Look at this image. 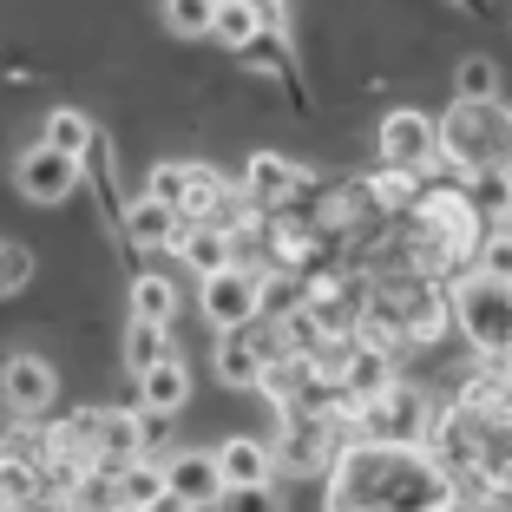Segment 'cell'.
I'll use <instances>...</instances> for the list:
<instances>
[{
	"instance_id": "30",
	"label": "cell",
	"mask_w": 512,
	"mask_h": 512,
	"mask_svg": "<svg viewBox=\"0 0 512 512\" xmlns=\"http://www.w3.org/2000/svg\"><path fill=\"white\" fill-rule=\"evenodd\" d=\"M184 184H191V171H184V165H171V158H165V165H151V171H145V197L171 204L178 217H184Z\"/></svg>"
},
{
	"instance_id": "8",
	"label": "cell",
	"mask_w": 512,
	"mask_h": 512,
	"mask_svg": "<svg viewBox=\"0 0 512 512\" xmlns=\"http://www.w3.org/2000/svg\"><path fill=\"white\" fill-rule=\"evenodd\" d=\"M289 467V480H309V473H322V467H335L342 460V447H335V421H296L289 414L283 421V453H276Z\"/></svg>"
},
{
	"instance_id": "26",
	"label": "cell",
	"mask_w": 512,
	"mask_h": 512,
	"mask_svg": "<svg viewBox=\"0 0 512 512\" xmlns=\"http://www.w3.org/2000/svg\"><path fill=\"white\" fill-rule=\"evenodd\" d=\"M362 191L375 197L381 211H414V204H427V197H421V184H414V171H394V165H381L375 178L362 184Z\"/></svg>"
},
{
	"instance_id": "6",
	"label": "cell",
	"mask_w": 512,
	"mask_h": 512,
	"mask_svg": "<svg viewBox=\"0 0 512 512\" xmlns=\"http://www.w3.org/2000/svg\"><path fill=\"white\" fill-rule=\"evenodd\" d=\"M14 184L27 204H66V197L86 184V165L79 158H60L53 145H27L14 158Z\"/></svg>"
},
{
	"instance_id": "35",
	"label": "cell",
	"mask_w": 512,
	"mask_h": 512,
	"mask_svg": "<svg viewBox=\"0 0 512 512\" xmlns=\"http://www.w3.org/2000/svg\"><path fill=\"white\" fill-rule=\"evenodd\" d=\"M20 512H40V506H20Z\"/></svg>"
},
{
	"instance_id": "4",
	"label": "cell",
	"mask_w": 512,
	"mask_h": 512,
	"mask_svg": "<svg viewBox=\"0 0 512 512\" xmlns=\"http://www.w3.org/2000/svg\"><path fill=\"white\" fill-rule=\"evenodd\" d=\"M263 276L270 270H224L211 276V283H197V309H204V322H211L217 335H243L256 316H263Z\"/></svg>"
},
{
	"instance_id": "13",
	"label": "cell",
	"mask_w": 512,
	"mask_h": 512,
	"mask_svg": "<svg viewBox=\"0 0 512 512\" xmlns=\"http://www.w3.org/2000/svg\"><path fill=\"white\" fill-rule=\"evenodd\" d=\"M217 473H224V486L237 493V486H276V453L263 447V440L237 434L217 447Z\"/></svg>"
},
{
	"instance_id": "23",
	"label": "cell",
	"mask_w": 512,
	"mask_h": 512,
	"mask_svg": "<svg viewBox=\"0 0 512 512\" xmlns=\"http://www.w3.org/2000/svg\"><path fill=\"white\" fill-rule=\"evenodd\" d=\"M125 362H132V375H151L158 362H171V329H158V322H125Z\"/></svg>"
},
{
	"instance_id": "32",
	"label": "cell",
	"mask_w": 512,
	"mask_h": 512,
	"mask_svg": "<svg viewBox=\"0 0 512 512\" xmlns=\"http://www.w3.org/2000/svg\"><path fill=\"white\" fill-rule=\"evenodd\" d=\"M480 276H493V283L512 289V230H493V237H480Z\"/></svg>"
},
{
	"instance_id": "12",
	"label": "cell",
	"mask_w": 512,
	"mask_h": 512,
	"mask_svg": "<svg viewBox=\"0 0 512 512\" xmlns=\"http://www.w3.org/2000/svg\"><path fill=\"white\" fill-rule=\"evenodd\" d=\"M178 230H184V217L171 211V204H158V197H145V191H138L132 204H125L119 237L132 243V250H171V243H178Z\"/></svg>"
},
{
	"instance_id": "10",
	"label": "cell",
	"mask_w": 512,
	"mask_h": 512,
	"mask_svg": "<svg viewBox=\"0 0 512 512\" xmlns=\"http://www.w3.org/2000/svg\"><path fill=\"white\" fill-rule=\"evenodd\" d=\"M145 447H151V414H145V407H112L106 434H99V460H106V473L138 467Z\"/></svg>"
},
{
	"instance_id": "15",
	"label": "cell",
	"mask_w": 512,
	"mask_h": 512,
	"mask_svg": "<svg viewBox=\"0 0 512 512\" xmlns=\"http://www.w3.org/2000/svg\"><path fill=\"white\" fill-rule=\"evenodd\" d=\"M309 171L289 165V158H276V151H250V165H243V197L250 204H283L289 184H302Z\"/></svg>"
},
{
	"instance_id": "5",
	"label": "cell",
	"mask_w": 512,
	"mask_h": 512,
	"mask_svg": "<svg viewBox=\"0 0 512 512\" xmlns=\"http://www.w3.org/2000/svg\"><path fill=\"white\" fill-rule=\"evenodd\" d=\"M381 165H394V171L440 165V119H427L414 106H394L381 119Z\"/></svg>"
},
{
	"instance_id": "16",
	"label": "cell",
	"mask_w": 512,
	"mask_h": 512,
	"mask_svg": "<svg viewBox=\"0 0 512 512\" xmlns=\"http://www.w3.org/2000/svg\"><path fill=\"white\" fill-rule=\"evenodd\" d=\"M165 493H171V473L158 460H138V467L112 473V512H151Z\"/></svg>"
},
{
	"instance_id": "1",
	"label": "cell",
	"mask_w": 512,
	"mask_h": 512,
	"mask_svg": "<svg viewBox=\"0 0 512 512\" xmlns=\"http://www.w3.org/2000/svg\"><path fill=\"white\" fill-rule=\"evenodd\" d=\"M440 165L453 171L460 184H480L486 171H499L506 178L512 165V112L499 106H460L453 99L447 119H440Z\"/></svg>"
},
{
	"instance_id": "24",
	"label": "cell",
	"mask_w": 512,
	"mask_h": 512,
	"mask_svg": "<svg viewBox=\"0 0 512 512\" xmlns=\"http://www.w3.org/2000/svg\"><path fill=\"white\" fill-rule=\"evenodd\" d=\"M171 316H178V289H171V276H138L132 283V322L171 329Z\"/></svg>"
},
{
	"instance_id": "34",
	"label": "cell",
	"mask_w": 512,
	"mask_h": 512,
	"mask_svg": "<svg viewBox=\"0 0 512 512\" xmlns=\"http://www.w3.org/2000/svg\"><path fill=\"white\" fill-rule=\"evenodd\" d=\"M270 250H276V270H289V263H302V256H309V243H302V237H289V230H276V243H270Z\"/></svg>"
},
{
	"instance_id": "21",
	"label": "cell",
	"mask_w": 512,
	"mask_h": 512,
	"mask_svg": "<svg viewBox=\"0 0 512 512\" xmlns=\"http://www.w3.org/2000/svg\"><path fill=\"white\" fill-rule=\"evenodd\" d=\"M263 375H270V362H263L256 342H243V335H224V342H217V381H224V388H263Z\"/></svg>"
},
{
	"instance_id": "7",
	"label": "cell",
	"mask_w": 512,
	"mask_h": 512,
	"mask_svg": "<svg viewBox=\"0 0 512 512\" xmlns=\"http://www.w3.org/2000/svg\"><path fill=\"white\" fill-rule=\"evenodd\" d=\"M53 394H60V375H53L40 355H7V368H0V401H7L14 421H40L46 407H53Z\"/></svg>"
},
{
	"instance_id": "18",
	"label": "cell",
	"mask_w": 512,
	"mask_h": 512,
	"mask_svg": "<svg viewBox=\"0 0 512 512\" xmlns=\"http://www.w3.org/2000/svg\"><path fill=\"white\" fill-rule=\"evenodd\" d=\"M263 27H270V7H256V0H224V7H217L211 40L230 46V53H250V46L263 40Z\"/></svg>"
},
{
	"instance_id": "19",
	"label": "cell",
	"mask_w": 512,
	"mask_h": 512,
	"mask_svg": "<svg viewBox=\"0 0 512 512\" xmlns=\"http://www.w3.org/2000/svg\"><path fill=\"white\" fill-rule=\"evenodd\" d=\"M40 145H53L60 158H79V165H86V151L99 145V125H92L79 106H60V112H46V125H40Z\"/></svg>"
},
{
	"instance_id": "14",
	"label": "cell",
	"mask_w": 512,
	"mask_h": 512,
	"mask_svg": "<svg viewBox=\"0 0 512 512\" xmlns=\"http://www.w3.org/2000/svg\"><path fill=\"white\" fill-rule=\"evenodd\" d=\"M184 401H191V368H184V355H171V362H158L151 375H138V407H145L151 421L178 414Z\"/></svg>"
},
{
	"instance_id": "33",
	"label": "cell",
	"mask_w": 512,
	"mask_h": 512,
	"mask_svg": "<svg viewBox=\"0 0 512 512\" xmlns=\"http://www.w3.org/2000/svg\"><path fill=\"white\" fill-rule=\"evenodd\" d=\"M224 512H289V506L276 486H237V493H224Z\"/></svg>"
},
{
	"instance_id": "17",
	"label": "cell",
	"mask_w": 512,
	"mask_h": 512,
	"mask_svg": "<svg viewBox=\"0 0 512 512\" xmlns=\"http://www.w3.org/2000/svg\"><path fill=\"white\" fill-rule=\"evenodd\" d=\"M388 388H394V355H388V348H375V342H355V362H348L342 394H355V401L375 407Z\"/></svg>"
},
{
	"instance_id": "11",
	"label": "cell",
	"mask_w": 512,
	"mask_h": 512,
	"mask_svg": "<svg viewBox=\"0 0 512 512\" xmlns=\"http://www.w3.org/2000/svg\"><path fill=\"white\" fill-rule=\"evenodd\" d=\"M165 473H171V493L184 499V506H224V473H217V453H171L165 460Z\"/></svg>"
},
{
	"instance_id": "28",
	"label": "cell",
	"mask_w": 512,
	"mask_h": 512,
	"mask_svg": "<svg viewBox=\"0 0 512 512\" xmlns=\"http://www.w3.org/2000/svg\"><path fill=\"white\" fill-rule=\"evenodd\" d=\"M0 486H7V512H20V506H40V467H33V460H7V467H0Z\"/></svg>"
},
{
	"instance_id": "20",
	"label": "cell",
	"mask_w": 512,
	"mask_h": 512,
	"mask_svg": "<svg viewBox=\"0 0 512 512\" xmlns=\"http://www.w3.org/2000/svg\"><path fill=\"white\" fill-rule=\"evenodd\" d=\"M191 171V184H184V224H211V217H224V204L237 191L224 184V171H211V165H184Z\"/></svg>"
},
{
	"instance_id": "3",
	"label": "cell",
	"mask_w": 512,
	"mask_h": 512,
	"mask_svg": "<svg viewBox=\"0 0 512 512\" xmlns=\"http://www.w3.org/2000/svg\"><path fill=\"white\" fill-rule=\"evenodd\" d=\"M427 427H434V401H427L421 388H407V381H394L388 394H381L375 407H368V447H394V453H421L427 447Z\"/></svg>"
},
{
	"instance_id": "29",
	"label": "cell",
	"mask_w": 512,
	"mask_h": 512,
	"mask_svg": "<svg viewBox=\"0 0 512 512\" xmlns=\"http://www.w3.org/2000/svg\"><path fill=\"white\" fill-rule=\"evenodd\" d=\"M165 27H178L184 40H211L217 7H204V0H171V7H165Z\"/></svg>"
},
{
	"instance_id": "25",
	"label": "cell",
	"mask_w": 512,
	"mask_h": 512,
	"mask_svg": "<svg viewBox=\"0 0 512 512\" xmlns=\"http://www.w3.org/2000/svg\"><path fill=\"white\" fill-rule=\"evenodd\" d=\"M453 99H460V106H493L499 99V66L486 60V53H467L460 73H453Z\"/></svg>"
},
{
	"instance_id": "31",
	"label": "cell",
	"mask_w": 512,
	"mask_h": 512,
	"mask_svg": "<svg viewBox=\"0 0 512 512\" xmlns=\"http://www.w3.org/2000/svg\"><path fill=\"white\" fill-rule=\"evenodd\" d=\"M27 276H33V250L20 237H7V243H0V289H7V296H20V289H27Z\"/></svg>"
},
{
	"instance_id": "27",
	"label": "cell",
	"mask_w": 512,
	"mask_h": 512,
	"mask_svg": "<svg viewBox=\"0 0 512 512\" xmlns=\"http://www.w3.org/2000/svg\"><path fill=\"white\" fill-rule=\"evenodd\" d=\"M440 329H447V309H440L434 289H421V296L401 302V335H407V342H434Z\"/></svg>"
},
{
	"instance_id": "2",
	"label": "cell",
	"mask_w": 512,
	"mask_h": 512,
	"mask_svg": "<svg viewBox=\"0 0 512 512\" xmlns=\"http://www.w3.org/2000/svg\"><path fill=\"white\" fill-rule=\"evenodd\" d=\"M453 322H460V335L480 348L486 362H506L512 355V289L506 283L473 270L467 283L453 289Z\"/></svg>"
},
{
	"instance_id": "22",
	"label": "cell",
	"mask_w": 512,
	"mask_h": 512,
	"mask_svg": "<svg viewBox=\"0 0 512 512\" xmlns=\"http://www.w3.org/2000/svg\"><path fill=\"white\" fill-rule=\"evenodd\" d=\"M86 178H92V197H99V211H106V224H125V197H119V165H112V145L99 138V145L86 151Z\"/></svg>"
},
{
	"instance_id": "9",
	"label": "cell",
	"mask_w": 512,
	"mask_h": 512,
	"mask_svg": "<svg viewBox=\"0 0 512 512\" xmlns=\"http://www.w3.org/2000/svg\"><path fill=\"white\" fill-rule=\"evenodd\" d=\"M171 250L184 256V270H197V283H211V276L237 270V237L224 224H184Z\"/></svg>"
}]
</instances>
